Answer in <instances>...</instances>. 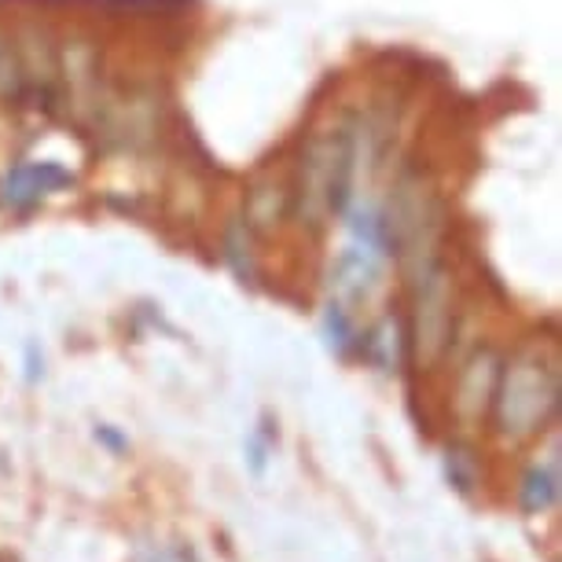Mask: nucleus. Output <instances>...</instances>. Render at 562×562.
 Instances as JSON below:
<instances>
[{
    "instance_id": "nucleus-1",
    "label": "nucleus",
    "mask_w": 562,
    "mask_h": 562,
    "mask_svg": "<svg viewBox=\"0 0 562 562\" xmlns=\"http://www.w3.org/2000/svg\"><path fill=\"white\" fill-rule=\"evenodd\" d=\"M559 357L544 353L540 346H529L515 353L496 375L493 390V427L507 441L533 438L555 419L559 412Z\"/></svg>"
},
{
    "instance_id": "nucleus-2",
    "label": "nucleus",
    "mask_w": 562,
    "mask_h": 562,
    "mask_svg": "<svg viewBox=\"0 0 562 562\" xmlns=\"http://www.w3.org/2000/svg\"><path fill=\"white\" fill-rule=\"evenodd\" d=\"M349 173H353V144H349V136H313L310 147L302 151L299 169V210L310 225H321L331 210L346 203Z\"/></svg>"
},
{
    "instance_id": "nucleus-3",
    "label": "nucleus",
    "mask_w": 562,
    "mask_h": 562,
    "mask_svg": "<svg viewBox=\"0 0 562 562\" xmlns=\"http://www.w3.org/2000/svg\"><path fill=\"white\" fill-rule=\"evenodd\" d=\"M416 310H412V346H416V357L423 364L438 360L445 353L452 338V283L449 272L430 265L427 272H419L416 280Z\"/></svg>"
},
{
    "instance_id": "nucleus-4",
    "label": "nucleus",
    "mask_w": 562,
    "mask_h": 562,
    "mask_svg": "<svg viewBox=\"0 0 562 562\" xmlns=\"http://www.w3.org/2000/svg\"><path fill=\"white\" fill-rule=\"evenodd\" d=\"M70 184V177L63 173L56 162H34V166H15L0 177V203L12 210H30L41 203L48 192Z\"/></svg>"
},
{
    "instance_id": "nucleus-5",
    "label": "nucleus",
    "mask_w": 562,
    "mask_h": 562,
    "mask_svg": "<svg viewBox=\"0 0 562 562\" xmlns=\"http://www.w3.org/2000/svg\"><path fill=\"white\" fill-rule=\"evenodd\" d=\"M496 375H501V357H496L493 349H482V353L463 368L460 390H456V408H460L463 419H479L482 412L490 408Z\"/></svg>"
},
{
    "instance_id": "nucleus-6",
    "label": "nucleus",
    "mask_w": 562,
    "mask_h": 562,
    "mask_svg": "<svg viewBox=\"0 0 562 562\" xmlns=\"http://www.w3.org/2000/svg\"><path fill=\"white\" fill-rule=\"evenodd\" d=\"M518 504H522L526 515H544L559 504V445H551L544 463H533L526 471Z\"/></svg>"
},
{
    "instance_id": "nucleus-7",
    "label": "nucleus",
    "mask_w": 562,
    "mask_h": 562,
    "mask_svg": "<svg viewBox=\"0 0 562 562\" xmlns=\"http://www.w3.org/2000/svg\"><path fill=\"white\" fill-rule=\"evenodd\" d=\"M445 474H449V482L463 496H471L474 485H479V463H474L471 449H463V445H449V452H445Z\"/></svg>"
},
{
    "instance_id": "nucleus-8",
    "label": "nucleus",
    "mask_w": 562,
    "mask_h": 562,
    "mask_svg": "<svg viewBox=\"0 0 562 562\" xmlns=\"http://www.w3.org/2000/svg\"><path fill=\"white\" fill-rule=\"evenodd\" d=\"M19 85H23V63H19L8 41H0V92L12 97V92H19Z\"/></svg>"
},
{
    "instance_id": "nucleus-9",
    "label": "nucleus",
    "mask_w": 562,
    "mask_h": 562,
    "mask_svg": "<svg viewBox=\"0 0 562 562\" xmlns=\"http://www.w3.org/2000/svg\"><path fill=\"white\" fill-rule=\"evenodd\" d=\"M265 460H269V434H254L250 445H247V467H250V474L254 479H261L265 474Z\"/></svg>"
},
{
    "instance_id": "nucleus-10",
    "label": "nucleus",
    "mask_w": 562,
    "mask_h": 562,
    "mask_svg": "<svg viewBox=\"0 0 562 562\" xmlns=\"http://www.w3.org/2000/svg\"><path fill=\"white\" fill-rule=\"evenodd\" d=\"M97 441H103V445H108L111 452H125V441H122V434H114L111 427H100V430H97Z\"/></svg>"
},
{
    "instance_id": "nucleus-11",
    "label": "nucleus",
    "mask_w": 562,
    "mask_h": 562,
    "mask_svg": "<svg viewBox=\"0 0 562 562\" xmlns=\"http://www.w3.org/2000/svg\"><path fill=\"white\" fill-rule=\"evenodd\" d=\"M151 562H195V559H192V551H184V548H166V551H158Z\"/></svg>"
}]
</instances>
